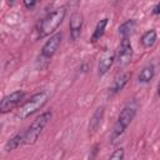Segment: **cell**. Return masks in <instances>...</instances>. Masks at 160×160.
Instances as JSON below:
<instances>
[{"label": "cell", "instance_id": "16", "mask_svg": "<svg viewBox=\"0 0 160 160\" xmlns=\"http://www.w3.org/2000/svg\"><path fill=\"white\" fill-rule=\"evenodd\" d=\"M158 39V34L155 30H149L141 36V44L144 48H151Z\"/></svg>", "mask_w": 160, "mask_h": 160}, {"label": "cell", "instance_id": "3", "mask_svg": "<svg viewBox=\"0 0 160 160\" xmlns=\"http://www.w3.org/2000/svg\"><path fill=\"white\" fill-rule=\"evenodd\" d=\"M135 114H136V106L134 104H129L121 110V112H120V115L118 118V121L115 122V125L112 128V131H111V136H110L111 142H115L122 135L125 129L132 121Z\"/></svg>", "mask_w": 160, "mask_h": 160}, {"label": "cell", "instance_id": "19", "mask_svg": "<svg viewBox=\"0 0 160 160\" xmlns=\"http://www.w3.org/2000/svg\"><path fill=\"white\" fill-rule=\"evenodd\" d=\"M152 14H155V15H156V14H160V2L152 9Z\"/></svg>", "mask_w": 160, "mask_h": 160}, {"label": "cell", "instance_id": "15", "mask_svg": "<svg viewBox=\"0 0 160 160\" xmlns=\"http://www.w3.org/2000/svg\"><path fill=\"white\" fill-rule=\"evenodd\" d=\"M106 25H108V19H106V18H105V19H101V20L96 24V28H95L94 34H92V36H91V42H95V41L100 40V38H101V36L104 35V32H105Z\"/></svg>", "mask_w": 160, "mask_h": 160}, {"label": "cell", "instance_id": "8", "mask_svg": "<svg viewBox=\"0 0 160 160\" xmlns=\"http://www.w3.org/2000/svg\"><path fill=\"white\" fill-rule=\"evenodd\" d=\"M70 36L72 40H76L80 36L81 26H82V15L80 12H74L70 18Z\"/></svg>", "mask_w": 160, "mask_h": 160}, {"label": "cell", "instance_id": "13", "mask_svg": "<svg viewBox=\"0 0 160 160\" xmlns=\"http://www.w3.org/2000/svg\"><path fill=\"white\" fill-rule=\"evenodd\" d=\"M21 142H24V135L22 134H16L15 136H12L11 139H9L6 141L4 149H5V151H12V150L18 149Z\"/></svg>", "mask_w": 160, "mask_h": 160}, {"label": "cell", "instance_id": "5", "mask_svg": "<svg viewBox=\"0 0 160 160\" xmlns=\"http://www.w3.org/2000/svg\"><path fill=\"white\" fill-rule=\"evenodd\" d=\"M24 96H25V92L24 91H20V90L14 91V92H10L9 95L4 96L2 100H1V104H0V111H1V114H6L10 110H12L22 100Z\"/></svg>", "mask_w": 160, "mask_h": 160}, {"label": "cell", "instance_id": "12", "mask_svg": "<svg viewBox=\"0 0 160 160\" xmlns=\"http://www.w3.org/2000/svg\"><path fill=\"white\" fill-rule=\"evenodd\" d=\"M154 74H155L154 65L149 64V65H146V66H144L141 69V71L139 74V81L140 82H148L154 78Z\"/></svg>", "mask_w": 160, "mask_h": 160}, {"label": "cell", "instance_id": "2", "mask_svg": "<svg viewBox=\"0 0 160 160\" xmlns=\"http://www.w3.org/2000/svg\"><path fill=\"white\" fill-rule=\"evenodd\" d=\"M49 100V95L46 91H40L38 94H34L28 101H25L16 112V118L20 120H25L30 115L39 111Z\"/></svg>", "mask_w": 160, "mask_h": 160}, {"label": "cell", "instance_id": "18", "mask_svg": "<svg viewBox=\"0 0 160 160\" xmlns=\"http://www.w3.org/2000/svg\"><path fill=\"white\" fill-rule=\"evenodd\" d=\"M22 2H24V5H25V8L31 9V8H34V6H35L36 0H22Z\"/></svg>", "mask_w": 160, "mask_h": 160}, {"label": "cell", "instance_id": "17", "mask_svg": "<svg viewBox=\"0 0 160 160\" xmlns=\"http://www.w3.org/2000/svg\"><path fill=\"white\" fill-rule=\"evenodd\" d=\"M110 159H118V160L124 159V150H122V149H118V150H115V151L110 155Z\"/></svg>", "mask_w": 160, "mask_h": 160}, {"label": "cell", "instance_id": "20", "mask_svg": "<svg viewBox=\"0 0 160 160\" xmlns=\"http://www.w3.org/2000/svg\"><path fill=\"white\" fill-rule=\"evenodd\" d=\"M16 1H18V0H9V2H8V4H9L10 6H12V5H14Z\"/></svg>", "mask_w": 160, "mask_h": 160}, {"label": "cell", "instance_id": "14", "mask_svg": "<svg viewBox=\"0 0 160 160\" xmlns=\"http://www.w3.org/2000/svg\"><path fill=\"white\" fill-rule=\"evenodd\" d=\"M135 20L134 19H129L126 20L125 22H122L120 26H119V34L122 36V38H129V35L132 32L134 28H135Z\"/></svg>", "mask_w": 160, "mask_h": 160}, {"label": "cell", "instance_id": "6", "mask_svg": "<svg viewBox=\"0 0 160 160\" xmlns=\"http://www.w3.org/2000/svg\"><path fill=\"white\" fill-rule=\"evenodd\" d=\"M61 39H62V35L61 32H56L54 34L41 48V58L44 59H50L54 56V54L58 51L60 44H61Z\"/></svg>", "mask_w": 160, "mask_h": 160}, {"label": "cell", "instance_id": "4", "mask_svg": "<svg viewBox=\"0 0 160 160\" xmlns=\"http://www.w3.org/2000/svg\"><path fill=\"white\" fill-rule=\"evenodd\" d=\"M52 114L50 111H45L42 114H40V116H38L31 125L28 128V130L24 134V144L26 145H32L36 142L38 138L40 136L41 131L44 130V128L46 126V124L50 121Z\"/></svg>", "mask_w": 160, "mask_h": 160}, {"label": "cell", "instance_id": "10", "mask_svg": "<svg viewBox=\"0 0 160 160\" xmlns=\"http://www.w3.org/2000/svg\"><path fill=\"white\" fill-rule=\"evenodd\" d=\"M114 59H115L114 54H105L100 59L99 66H98V74H99V76H102V75H105L108 72V70L110 69V66L114 62Z\"/></svg>", "mask_w": 160, "mask_h": 160}, {"label": "cell", "instance_id": "9", "mask_svg": "<svg viewBox=\"0 0 160 160\" xmlns=\"http://www.w3.org/2000/svg\"><path fill=\"white\" fill-rule=\"evenodd\" d=\"M129 79H130V72H122L119 76H116L111 88H110V92L111 94H118L119 91H121L124 89V86L128 84Z\"/></svg>", "mask_w": 160, "mask_h": 160}, {"label": "cell", "instance_id": "21", "mask_svg": "<svg viewBox=\"0 0 160 160\" xmlns=\"http://www.w3.org/2000/svg\"><path fill=\"white\" fill-rule=\"evenodd\" d=\"M158 95L160 96V82H159V85H158Z\"/></svg>", "mask_w": 160, "mask_h": 160}, {"label": "cell", "instance_id": "7", "mask_svg": "<svg viewBox=\"0 0 160 160\" xmlns=\"http://www.w3.org/2000/svg\"><path fill=\"white\" fill-rule=\"evenodd\" d=\"M131 58H132V49H131L129 38H122L121 44L119 46V51H118V62L120 66H125L130 62Z\"/></svg>", "mask_w": 160, "mask_h": 160}, {"label": "cell", "instance_id": "11", "mask_svg": "<svg viewBox=\"0 0 160 160\" xmlns=\"http://www.w3.org/2000/svg\"><path fill=\"white\" fill-rule=\"evenodd\" d=\"M102 116H104V106H100L95 110V112L92 114V116L90 119V122H89V131L90 132H95L99 129L101 120H102Z\"/></svg>", "mask_w": 160, "mask_h": 160}, {"label": "cell", "instance_id": "1", "mask_svg": "<svg viewBox=\"0 0 160 160\" xmlns=\"http://www.w3.org/2000/svg\"><path fill=\"white\" fill-rule=\"evenodd\" d=\"M65 15H66L65 8H59V9H55L54 11L46 14L41 19V21L39 22V26H38L39 38H45V36L52 34L60 26Z\"/></svg>", "mask_w": 160, "mask_h": 160}]
</instances>
